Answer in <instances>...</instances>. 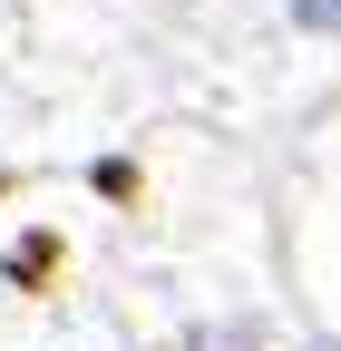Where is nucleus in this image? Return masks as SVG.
Instances as JSON below:
<instances>
[{
    "mask_svg": "<svg viewBox=\"0 0 341 351\" xmlns=\"http://www.w3.org/2000/svg\"><path fill=\"white\" fill-rule=\"evenodd\" d=\"M283 29H303V39H341V0H283Z\"/></svg>",
    "mask_w": 341,
    "mask_h": 351,
    "instance_id": "f257e3e1",
    "label": "nucleus"
}]
</instances>
